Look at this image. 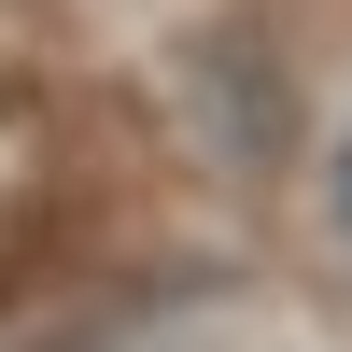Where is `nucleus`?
<instances>
[{
	"instance_id": "1",
	"label": "nucleus",
	"mask_w": 352,
	"mask_h": 352,
	"mask_svg": "<svg viewBox=\"0 0 352 352\" xmlns=\"http://www.w3.org/2000/svg\"><path fill=\"white\" fill-rule=\"evenodd\" d=\"M169 85H184V127H197V155H212V169H240V184H282V169L310 155V85H296V56H282L254 14L184 28Z\"/></svg>"
},
{
	"instance_id": "2",
	"label": "nucleus",
	"mask_w": 352,
	"mask_h": 352,
	"mask_svg": "<svg viewBox=\"0 0 352 352\" xmlns=\"http://www.w3.org/2000/svg\"><path fill=\"white\" fill-rule=\"evenodd\" d=\"M338 226H352V141H338Z\"/></svg>"
}]
</instances>
